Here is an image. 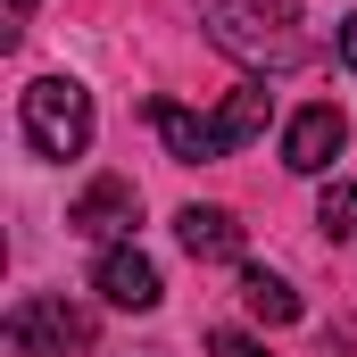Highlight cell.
I'll use <instances>...</instances> for the list:
<instances>
[{
    "mask_svg": "<svg viewBox=\"0 0 357 357\" xmlns=\"http://www.w3.org/2000/svg\"><path fill=\"white\" fill-rule=\"evenodd\" d=\"M341 150H349V116H341L333 100H316V108H299V116L282 125V167H291V175H324Z\"/></svg>",
    "mask_w": 357,
    "mask_h": 357,
    "instance_id": "5",
    "label": "cell"
},
{
    "mask_svg": "<svg viewBox=\"0 0 357 357\" xmlns=\"http://www.w3.org/2000/svg\"><path fill=\"white\" fill-rule=\"evenodd\" d=\"M274 116V91L266 84H241L225 108H175V100H150V125H158V142H167V158L183 167H208V158H233V150H250L258 133H266Z\"/></svg>",
    "mask_w": 357,
    "mask_h": 357,
    "instance_id": "1",
    "label": "cell"
},
{
    "mask_svg": "<svg viewBox=\"0 0 357 357\" xmlns=\"http://www.w3.org/2000/svg\"><path fill=\"white\" fill-rule=\"evenodd\" d=\"M175 241H183V258H199V266H241V250H250V233H241L233 208H183Z\"/></svg>",
    "mask_w": 357,
    "mask_h": 357,
    "instance_id": "8",
    "label": "cell"
},
{
    "mask_svg": "<svg viewBox=\"0 0 357 357\" xmlns=\"http://www.w3.org/2000/svg\"><path fill=\"white\" fill-rule=\"evenodd\" d=\"M199 17H208V33H216L233 59H250V67H299V59H307V42H299V33H282V17H266V8L208 0Z\"/></svg>",
    "mask_w": 357,
    "mask_h": 357,
    "instance_id": "4",
    "label": "cell"
},
{
    "mask_svg": "<svg viewBox=\"0 0 357 357\" xmlns=\"http://www.w3.org/2000/svg\"><path fill=\"white\" fill-rule=\"evenodd\" d=\"M341 67H349V75H357V8H349V17H341Z\"/></svg>",
    "mask_w": 357,
    "mask_h": 357,
    "instance_id": "12",
    "label": "cell"
},
{
    "mask_svg": "<svg viewBox=\"0 0 357 357\" xmlns=\"http://www.w3.org/2000/svg\"><path fill=\"white\" fill-rule=\"evenodd\" d=\"M0 333H8V349H17V357H84V349H91V307L33 291V299L8 307Z\"/></svg>",
    "mask_w": 357,
    "mask_h": 357,
    "instance_id": "3",
    "label": "cell"
},
{
    "mask_svg": "<svg viewBox=\"0 0 357 357\" xmlns=\"http://www.w3.org/2000/svg\"><path fill=\"white\" fill-rule=\"evenodd\" d=\"M142 357H167V349H142Z\"/></svg>",
    "mask_w": 357,
    "mask_h": 357,
    "instance_id": "14",
    "label": "cell"
},
{
    "mask_svg": "<svg viewBox=\"0 0 357 357\" xmlns=\"http://www.w3.org/2000/svg\"><path fill=\"white\" fill-rule=\"evenodd\" d=\"M25 17H33V0H8V42L25 33Z\"/></svg>",
    "mask_w": 357,
    "mask_h": 357,
    "instance_id": "13",
    "label": "cell"
},
{
    "mask_svg": "<svg viewBox=\"0 0 357 357\" xmlns=\"http://www.w3.org/2000/svg\"><path fill=\"white\" fill-rule=\"evenodd\" d=\"M241 307L258 316V324H299V291L266 266H241Z\"/></svg>",
    "mask_w": 357,
    "mask_h": 357,
    "instance_id": "9",
    "label": "cell"
},
{
    "mask_svg": "<svg viewBox=\"0 0 357 357\" xmlns=\"http://www.w3.org/2000/svg\"><path fill=\"white\" fill-rule=\"evenodd\" d=\"M67 225H75L84 241H100V250H116V241H125V233L142 225V191H133L125 175H100L84 199L67 208Z\"/></svg>",
    "mask_w": 357,
    "mask_h": 357,
    "instance_id": "7",
    "label": "cell"
},
{
    "mask_svg": "<svg viewBox=\"0 0 357 357\" xmlns=\"http://www.w3.org/2000/svg\"><path fill=\"white\" fill-rule=\"evenodd\" d=\"M91 291L108 299V307H125V316H150L158 299H167V282L158 266L133 250V241H116V250H100V266H91Z\"/></svg>",
    "mask_w": 357,
    "mask_h": 357,
    "instance_id": "6",
    "label": "cell"
},
{
    "mask_svg": "<svg viewBox=\"0 0 357 357\" xmlns=\"http://www.w3.org/2000/svg\"><path fill=\"white\" fill-rule=\"evenodd\" d=\"M17 125L33 158H84L91 150V91L75 75H33L17 91Z\"/></svg>",
    "mask_w": 357,
    "mask_h": 357,
    "instance_id": "2",
    "label": "cell"
},
{
    "mask_svg": "<svg viewBox=\"0 0 357 357\" xmlns=\"http://www.w3.org/2000/svg\"><path fill=\"white\" fill-rule=\"evenodd\" d=\"M316 225L333 233V241H357V183H324V199H316Z\"/></svg>",
    "mask_w": 357,
    "mask_h": 357,
    "instance_id": "10",
    "label": "cell"
},
{
    "mask_svg": "<svg viewBox=\"0 0 357 357\" xmlns=\"http://www.w3.org/2000/svg\"><path fill=\"white\" fill-rule=\"evenodd\" d=\"M208 357H266V341L241 333V324H216V333H208Z\"/></svg>",
    "mask_w": 357,
    "mask_h": 357,
    "instance_id": "11",
    "label": "cell"
}]
</instances>
